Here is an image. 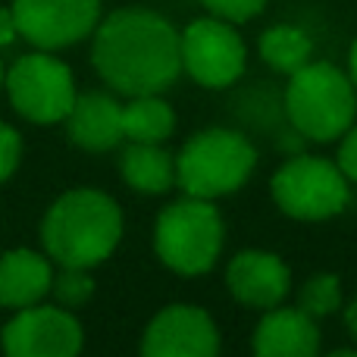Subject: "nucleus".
Instances as JSON below:
<instances>
[{
  "label": "nucleus",
  "mask_w": 357,
  "mask_h": 357,
  "mask_svg": "<svg viewBox=\"0 0 357 357\" xmlns=\"http://www.w3.org/2000/svg\"><path fill=\"white\" fill-rule=\"evenodd\" d=\"M248 50L226 19H195L182 31V69L204 88H229L241 79Z\"/></svg>",
  "instance_id": "obj_8"
},
{
  "label": "nucleus",
  "mask_w": 357,
  "mask_h": 357,
  "mask_svg": "<svg viewBox=\"0 0 357 357\" xmlns=\"http://www.w3.org/2000/svg\"><path fill=\"white\" fill-rule=\"evenodd\" d=\"M342 317H345V326H348V333L357 339V298H351V301L345 304V310H342Z\"/></svg>",
  "instance_id": "obj_25"
},
{
  "label": "nucleus",
  "mask_w": 357,
  "mask_h": 357,
  "mask_svg": "<svg viewBox=\"0 0 357 357\" xmlns=\"http://www.w3.org/2000/svg\"><path fill=\"white\" fill-rule=\"evenodd\" d=\"M19 160H22V135L13 126L0 123V182L16 173Z\"/></svg>",
  "instance_id": "obj_22"
},
{
  "label": "nucleus",
  "mask_w": 357,
  "mask_h": 357,
  "mask_svg": "<svg viewBox=\"0 0 357 357\" xmlns=\"http://www.w3.org/2000/svg\"><path fill=\"white\" fill-rule=\"evenodd\" d=\"M335 163H339V169L348 176V182H357V126H351V129L342 135Z\"/></svg>",
  "instance_id": "obj_23"
},
{
  "label": "nucleus",
  "mask_w": 357,
  "mask_h": 357,
  "mask_svg": "<svg viewBox=\"0 0 357 357\" xmlns=\"http://www.w3.org/2000/svg\"><path fill=\"white\" fill-rule=\"evenodd\" d=\"M66 132L75 148L91 154L116 148L123 142V104L104 91L79 94L66 116Z\"/></svg>",
  "instance_id": "obj_14"
},
{
  "label": "nucleus",
  "mask_w": 357,
  "mask_h": 357,
  "mask_svg": "<svg viewBox=\"0 0 357 357\" xmlns=\"http://www.w3.org/2000/svg\"><path fill=\"white\" fill-rule=\"evenodd\" d=\"M348 75H351V82L357 88V41L351 44V54H348Z\"/></svg>",
  "instance_id": "obj_26"
},
{
  "label": "nucleus",
  "mask_w": 357,
  "mask_h": 357,
  "mask_svg": "<svg viewBox=\"0 0 357 357\" xmlns=\"http://www.w3.org/2000/svg\"><path fill=\"white\" fill-rule=\"evenodd\" d=\"M19 35V25H16V16H13V6H0V47H10Z\"/></svg>",
  "instance_id": "obj_24"
},
{
  "label": "nucleus",
  "mask_w": 357,
  "mask_h": 357,
  "mask_svg": "<svg viewBox=\"0 0 357 357\" xmlns=\"http://www.w3.org/2000/svg\"><path fill=\"white\" fill-rule=\"evenodd\" d=\"M142 357H220V329L195 304H169L148 323Z\"/></svg>",
  "instance_id": "obj_11"
},
{
  "label": "nucleus",
  "mask_w": 357,
  "mask_h": 357,
  "mask_svg": "<svg viewBox=\"0 0 357 357\" xmlns=\"http://www.w3.org/2000/svg\"><path fill=\"white\" fill-rule=\"evenodd\" d=\"M0 345L3 357H79L85 333L66 307L31 304L3 326Z\"/></svg>",
  "instance_id": "obj_9"
},
{
  "label": "nucleus",
  "mask_w": 357,
  "mask_h": 357,
  "mask_svg": "<svg viewBox=\"0 0 357 357\" xmlns=\"http://www.w3.org/2000/svg\"><path fill=\"white\" fill-rule=\"evenodd\" d=\"M176 129V113L160 94H138L123 107V138L138 144H163Z\"/></svg>",
  "instance_id": "obj_17"
},
{
  "label": "nucleus",
  "mask_w": 357,
  "mask_h": 357,
  "mask_svg": "<svg viewBox=\"0 0 357 357\" xmlns=\"http://www.w3.org/2000/svg\"><path fill=\"white\" fill-rule=\"evenodd\" d=\"M54 285V266L47 254L13 248L0 254V307L22 310L41 304V298Z\"/></svg>",
  "instance_id": "obj_15"
},
{
  "label": "nucleus",
  "mask_w": 357,
  "mask_h": 357,
  "mask_svg": "<svg viewBox=\"0 0 357 357\" xmlns=\"http://www.w3.org/2000/svg\"><path fill=\"white\" fill-rule=\"evenodd\" d=\"M222 216L213 201L185 195L160 210L154 222V251L178 276L210 273L222 251Z\"/></svg>",
  "instance_id": "obj_5"
},
{
  "label": "nucleus",
  "mask_w": 357,
  "mask_h": 357,
  "mask_svg": "<svg viewBox=\"0 0 357 357\" xmlns=\"http://www.w3.org/2000/svg\"><path fill=\"white\" fill-rule=\"evenodd\" d=\"M254 357H320V329L301 307H273L254 329Z\"/></svg>",
  "instance_id": "obj_13"
},
{
  "label": "nucleus",
  "mask_w": 357,
  "mask_h": 357,
  "mask_svg": "<svg viewBox=\"0 0 357 357\" xmlns=\"http://www.w3.org/2000/svg\"><path fill=\"white\" fill-rule=\"evenodd\" d=\"M298 307L304 310L314 320H323L329 314H339L342 310V282L335 273H320V276H310L307 282L298 289Z\"/></svg>",
  "instance_id": "obj_19"
},
{
  "label": "nucleus",
  "mask_w": 357,
  "mask_h": 357,
  "mask_svg": "<svg viewBox=\"0 0 357 357\" xmlns=\"http://www.w3.org/2000/svg\"><path fill=\"white\" fill-rule=\"evenodd\" d=\"M257 167V151L241 132L232 129H204L182 144L176 157V182L191 197L235 195L245 188Z\"/></svg>",
  "instance_id": "obj_4"
},
{
  "label": "nucleus",
  "mask_w": 357,
  "mask_h": 357,
  "mask_svg": "<svg viewBox=\"0 0 357 357\" xmlns=\"http://www.w3.org/2000/svg\"><path fill=\"white\" fill-rule=\"evenodd\" d=\"M270 195L285 216L301 222H323L339 216L351 201L348 176L326 157L298 154L273 173Z\"/></svg>",
  "instance_id": "obj_6"
},
{
  "label": "nucleus",
  "mask_w": 357,
  "mask_h": 357,
  "mask_svg": "<svg viewBox=\"0 0 357 357\" xmlns=\"http://www.w3.org/2000/svg\"><path fill=\"white\" fill-rule=\"evenodd\" d=\"M326 357H357V351H351V348H339V351H333Z\"/></svg>",
  "instance_id": "obj_27"
},
{
  "label": "nucleus",
  "mask_w": 357,
  "mask_h": 357,
  "mask_svg": "<svg viewBox=\"0 0 357 357\" xmlns=\"http://www.w3.org/2000/svg\"><path fill=\"white\" fill-rule=\"evenodd\" d=\"M285 116L291 129L310 142H339L354 126L357 88L351 75L333 63H307L289 75L285 88Z\"/></svg>",
  "instance_id": "obj_3"
},
{
  "label": "nucleus",
  "mask_w": 357,
  "mask_h": 357,
  "mask_svg": "<svg viewBox=\"0 0 357 357\" xmlns=\"http://www.w3.org/2000/svg\"><path fill=\"white\" fill-rule=\"evenodd\" d=\"M50 291H54V298L60 301V307H66V310L82 307V304L94 295L91 270H82V266H60Z\"/></svg>",
  "instance_id": "obj_20"
},
{
  "label": "nucleus",
  "mask_w": 357,
  "mask_h": 357,
  "mask_svg": "<svg viewBox=\"0 0 357 357\" xmlns=\"http://www.w3.org/2000/svg\"><path fill=\"white\" fill-rule=\"evenodd\" d=\"M123 210L98 188H73L47 207L41 245L54 264L94 270L119 248Z\"/></svg>",
  "instance_id": "obj_2"
},
{
  "label": "nucleus",
  "mask_w": 357,
  "mask_h": 357,
  "mask_svg": "<svg viewBox=\"0 0 357 357\" xmlns=\"http://www.w3.org/2000/svg\"><path fill=\"white\" fill-rule=\"evenodd\" d=\"M260 56L270 69L285 75H295L301 66L310 63V54H314V41L304 29L298 25H273L260 35Z\"/></svg>",
  "instance_id": "obj_18"
},
{
  "label": "nucleus",
  "mask_w": 357,
  "mask_h": 357,
  "mask_svg": "<svg viewBox=\"0 0 357 357\" xmlns=\"http://www.w3.org/2000/svg\"><path fill=\"white\" fill-rule=\"evenodd\" d=\"M216 19L226 22H248V19L260 16L266 6V0H201Z\"/></svg>",
  "instance_id": "obj_21"
},
{
  "label": "nucleus",
  "mask_w": 357,
  "mask_h": 357,
  "mask_svg": "<svg viewBox=\"0 0 357 357\" xmlns=\"http://www.w3.org/2000/svg\"><path fill=\"white\" fill-rule=\"evenodd\" d=\"M91 63L126 98L163 94L182 73V35L151 10H116L94 29Z\"/></svg>",
  "instance_id": "obj_1"
},
{
  "label": "nucleus",
  "mask_w": 357,
  "mask_h": 357,
  "mask_svg": "<svg viewBox=\"0 0 357 357\" xmlns=\"http://www.w3.org/2000/svg\"><path fill=\"white\" fill-rule=\"evenodd\" d=\"M3 88L13 110L38 126L66 123L69 110H73L75 98H79L73 69L63 60H56L54 54H47V50L19 56L6 69Z\"/></svg>",
  "instance_id": "obj_7"
},
{
  "label": "nucleus",
  "mask_w": 357,
  "mask_h": 357,
  "mask_svg": "<svg viewBox=\"0 0 357 357\" xmlns=\"http://www.w3.org/2000/svg\"><path fill=\"white\" fill-rule=\"evenodd\" d=\"M119 176L138 195H167L176 185V157L163 144L129 142L119 157Z\"/></svg>",
  "instance_id": "obj_16"
},
{
  "label": "nucleus",
  "mask_w": 357,
  "mask_h": 357,
  "mask_svg": "<svg viewBox=\"0 0 357 357\" xmlns=\"http://www.w3.org/2000/svg\"><path fill=\"white\" fill-rule=\"evenodd\" d=\"M3 79H6V73H3V63H0V88H3Z\"/></svg>",
  "instance_id": "obj_28"
},
{
  "label": "nucleus",
  "mask_w": 357,
  "mask_h": 357,
  "mask_svg": "<svg viewBox=\"0 0 357 357\" xmlns=\"http://www.w3.org/2000/svg\"><path fill=\"white\" fill-rule=\"evenodd\" d=\"M19 35L38 50H60L94 35L100 0H13Z\"/></svg>",
  "instance_id": "obj_10"
},
{
  "label": "nucleus",
  "mask_w": 357,
  "mask_h": 357,
  "mask_svg": "<svg viewBox=\"0 0 357 357\" xmlns=\"http://www.w3.org/2000/svg\"><path fill=\"white\" fill-rule=\"evenodd\" d=\"M226 285L245 307L273 310L285 301L291 289V270L279 254L270 251H241L229 260Z\"/></svg>",
  "instance_id": "obj_12"
}]
</instances>
